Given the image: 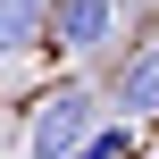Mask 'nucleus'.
<instances>
[{"mask_svg": "<svg viewBox=\"0 0 159 159\" xmlns=\"http://www.w3.org/2000/svg\"><path fill=\"white\" fill-rule=\"evenodd\" d=\"M42 34H59V50L92 59V50L117 34V0H50V25H42Z\"/></svg>", "mask_w": 159, "mask_h": 159, "instance_id": "f03ea898", "label": "nucleus"}, {"mask_svg": "<svg viewBox=\"0 0 159 159\" xmlns=\"http://www.w3.org/2000/svg\"><path fill=\"white\" fill-rule=\"evenodd\" d=\"M117 109H126V117H159V42L126 59V75H117Z\"/></svg>", "mask_w": 159, "mask_h": 159, "instance_id": "7ed1b4c3", "label": "nucleus"}, {"mask_svg": "<svg viewBox=\"0 0 159 159\" xmlns=\"http://www.w3.org/2000/svg\"><path fill=\"white\" fill-rule=\"evenodd\" d=\"M101 126V101H92V84H50L42 101H34V117H25V151L34 159H75V143Z\"/></svg>", "mask_w": 159, "mask_h": 159, "instance_id": "f257e3e1", "label": "nucleus"}, {"mask_svg": "<svg viewBox=\"0 0 159 159\" xmlns=\"http://www.w3.org/2000/svg\"><path fill=\"white\" fill-rule=\"evenodd\" d=\"M75 159H134V117H101V126L75 143Z\"/></svg>", "mask_w": 159, "mask_h": 159, "instance_id": "39448f33", "label": "nucleus"}, {"mask_svg": "<svg viewBox=\"0 0 159 159\" xmlns=\"http://www.w3.org/2000/svg\"><path fill=\"white\" fill-rule=\"evenodd\" d=\"M42 25H50V0H0V59L34 50V42H42Z\"/></svg>", "mask_w": 159, "mask_h": 159, "instance_id": "20e7f679", "label": "nucleus"}]
</instances>
